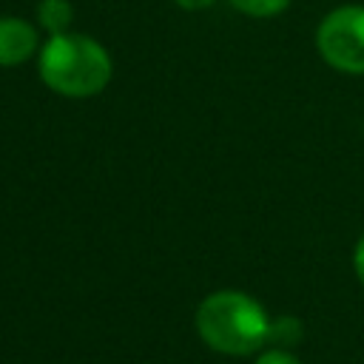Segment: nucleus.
<instances>
[{
	"mask_svg": "<svg viewBox=\"0 0 364 364\" xmlns=\"http://www.w3.org/2000/svg\"><path fill=\"white\" fill-rule=\"evenodd\" d=\"M273 344H279L282 350H290L293 344L301 341V321L293 316H282V318H270V338Z\"/></svg>",
	"mask_w": 364,
	"mask_h": 364,
	"instance_id": "6",
	"label": "nucleus"
},
{
	"mask_svg": "<svg viewBox=\"0 0 364 364\" xmlns=\"http://www.w3.org/2000/svg\"><path fill=\"white\" fill-rule=\"evenodd\" d=\"M179 9H185V11H202V9H208V6H213V0H173Z\"/></svg>",
	"mask_w": 364,
	"mask_h": 364,
	"instance_id": "10",
	"label": "nucleus"
},
{
	"mask_svg": "<svg viewBox=\"0 0 364 364\" xmlns=\"http://www.w3.org/2000/svg\"><path fill=\"white\" fill-rule=\"evenodd\" d=\"M321 60L341 74H364V6H338L316 28Z\"/></svg>",
	"mask_w": 364,
	"mask_h": 364,
	"instance_id": "3",
	"label": "nucleus"
},
{
	"mask_svg": "<svg viewBox=\"0 0 364 364\" xmlns=\"http://www.w3.org/2000/svg\"><path fill=\"white\" fill-rule=\"evenodd\" d=\"M40 34L26 17H0V68L20 65L40 54Z\"/></svg>",
	"mask_w": 364,
	"mask_h": 364,
	"instance_id": "4",
	"label": "nucleus"
},
{
	"mask_svg": "<svg viewBox=\"0 0 364 364\" xmlns=\"http://www.w3.org/2000/svg\"><path fill=\"white\" fill-rule=\"evenodd\" d=\"M40 80L60 97L88 100L97 97L114 74L111 54L88 34H54L37 54Z\"/></svg>",
	"mask_w": 364,
	"mask_h": 364,
	"instance_id": "2",
	"label": "nucleus"
},
{
	"mask_svg": "<svg viewBox=\"0 0 364 364\" xmlns=\"http://www.w3.org/2000/svg\"><path fill=\"white\" fill-rule=\"evenodd\" d=\"M253 364H301V361H299V358H296L290 350H282V347H270V350L259 353Z\"/></svg>",
	"mask_w": 364,
	"mask_h": 364,
	"instance_id": "8",
	"label": "nucleus"
},
{
	"mask_svg": "<svg viewBox=\"0 0 364 364\" xmlns=\"http://www.w3.org/2000/svg\"><path fill=\"white\" fill-rule=\"evenodd\" d=\"M230 6L247 17H276L290 6V0H230Z\"/></svg>",
	"mask_w": 364,
	"mask_h": 364,
	"instance_id": "7",
	"label": "nucleus"
},
{
	"mask_svg": "<svg viewBox=\"0 0 364 364\" xmlns=\"http://www.w3.org/2000/svg\"><path fill=\"white\" fill-rule=\"evenodd\" d=\"M71 20H74V6L68 0H40L37 3V23H40V28L48 31V37L65 34L71 28Z\"/></svg>",
	"mask_w": 364,
	"mask_h": 364,
	"instance_id": "5",
	"label": "nucleus"
},
{
	"mask_svg": "<svg viewBox=\"0 0 364 364\" xmlns=\"http://www.w3.org/2000/svg\"><path fill=\"white\" fill-rule=\"evenodd\" d=\"M353 267H355V276H358V282H361V287H364V233H361L358 242H355V250H353Z\"/></svg>",
	"mask_w": 364,
	"mask_h": 364,
	"instance_id": "9",
	"label": "nucleus"
},
{
	"mask_svg": "<svg viewBox=\"0 0 364 364\" xmlns=\"http://www.w3.org/2000/svg\"><path fill=\"white\" fill-rule=\"evenodd\" d=\"M199 338L222 355H250L259 353L270 338V316L253 296L242 290L208 293L196 307Z\"/></svg>",
	"mask_w": 364,
	"mask_h": 364,
	"instance_id": "1",
	"label": "nucleus"
}]
</instances>
